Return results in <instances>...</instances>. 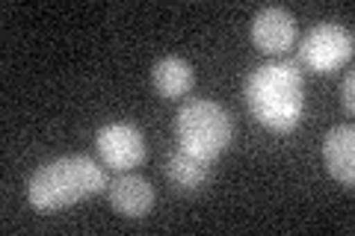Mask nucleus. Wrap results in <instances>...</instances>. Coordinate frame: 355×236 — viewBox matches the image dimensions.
Wrapping results in <instances>:
<instances>
[{"label": "nucleus", "instance_id": "39448f33", "mask_svg": "<svg viewBox=\"0 0 355 236\" xmlns=\"http://www.w3.org/2000/svg\"><path fill=\"white\" fill-rule=\"evenodd\" d=\"M95 148H98L101 163L107 168H113V172H133V168L142 165L148 156L146 136H142V130L137 125H130V121L104 125L95 133Z\"/></svg>", "mask_w": 355, "mask_h": 236}, {"label": "nucleus", "instance_id": "f257e3e1", "mask_svg": "<svg viewBox=\"0 0 355 236\" xmlns=\"http://www.w3.org/2000/svg\"><path fill=\"white\" fill-rule=\"evenodd\" d=\"M243 95L254 121L272 133H291L302 121L305 95L296 62H266L254 69L246 77Z\"/></svg>", "mask_w": 355, "mask_h": 236}, {"label": "nucleus", "instance_id": "423d86ee", "mask_svg": "<svg viewBox=\"0 0 355 236\" xmlns=\"http://www.w3.org/2000/svg\"><path fill=\"white\" fill-rule=\"evenodd\" d=\"M296 42V18L284 6H263L252 18V44L266 56L291 51Z\"/></svg>", "mask_w": 355, "mask_h": 236}, {"label": "nucleus", "instance_id": "9d476101", "mask_svg": "<svg viewBox=\"0 0 355 236\" xmlns=\"http://www.w3.org/2000/svg\"><path fill=\"white\" fill-rule=\"evenodd\" d=\"M166 177H169V183L175 189H181V192H196V189H202L207 183L210 163L178 148L175 154H169V160H166Z\"/></svg>", "mask_w": 355, "mask_h": 236}, {"label": "nucleus", "instance_id": "6e6552de", "mask_svg": "<svg viewBox=\"0 0 355 236\" xmlns=\"http://www.w3.org/2000/svg\"><path fill=\"white\" fill-rule=\"evenodd\" d=\"M323 165L338 183H355V130L352 125H335L323 136Z\"/></svg>", "mask_w": 355, "mask_h": 236}, {"label": "nucleus", "instance_id": "9b49d317", "mask_svg": "<svg viewBox=\"0 0 355 236\" xmlns=\"http://www.w3.org/2000/svg\"><path fill=\"white\" fill-rule=\"evenodd\" d=\"M340 100H343V109L352 112L355 109V74L349 71L343 77V86H340Z\"/></svg>", "mask_w": 355, "mask_h": 236}, {"label": "nucleus", "instance_id": "f03ea898", "mask_svg": "<svg viewBox=\"0 0 355 236\" xmlns=\"http://www.w3.org/2000/svg\"><path fill=\"white\" fill-rule=\"evenodd\" d=\"M107 189V172L92 156H60L44 163L30 174L27 201L39 212H57L62 207H74L86 198H95Z\"/></svg>", "mask_w": 355, "mask_h": 236}, {"label": "nucleus", "instance_id": "20e7f679", "mask_svg": "<svg viewBox=\"0 0 355 236\" xmlns=\"http://www.w3.org/2000/svg\"><path fill=\"white\" fill-rule=\"evenodd\" d=\"M352 51H355L352 30L340 24H317L299 42V62L308 65L311 71L329 74L340 69L343 62H349Z\"/></svg>", "mask_w": 355, "mask_h": 236}, {"label": "nucleus", "instance_id": "1a4fd4ad", "mask_svg": "<svg viewBox=\"0 0 355 236\" xmlns=\"http://www.w3.org/2000/svg\"><path fill=\"white\" fill-rule=\"evenodd\" d=\"M151 83L157 89L160 98L178 100L196 86V71H193L190 62L181 60V56H163V60H157L151 69Z\"/></svg>", "mask_w": 355, "mask_h": 236}, {"label": "nucleus", "instance_id": "7ed1b4c3", "mask_svg": "<svg viewBox=\"0 0 355 236\" xmlns=\"http://www.w3.org/2000/svg\"><path fill=\"white\" fill-rule=\"evenodd\" d=\"M175 136L181 151L193 154L205 163H214L216 156L228 151L231 136H234V125H231V116L222 104L207 98H193L178 109Z\"/></svg>", "mask_w": 355, "mask_h": 236}, {"label": "nucleus", "instance_id": "0eeeda50", "mask_svg": "<svg viewBox=\"0 0 355 236\" xmlns=\"http://www.w3.org/2000/svg\"><path fill=\"white\" fill-rule=\"evenodd\" d=\"M107 198L110 207L125 219H146L154 210V201H157L154 186L133 172H119V177L107 183Z\"/></svg>", "mask_w": 355, "mask_h": 236}]
</instances>
